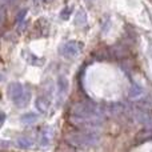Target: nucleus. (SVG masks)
<instances>
[{
  "instance_id": "obj_1",
  "label": "nucleus",
  "mask_w": 152,
  "mask_h": 152,
  "mask_svg": "<svg viewBox=\"0 0 152 152\" xmlns=\"http://www.w3.org/2000/svg\"><path fill=\"white\" fill-rule=\"evenodd\" d=\"M105 107L95 102H77L71 107L69 118H95L103 119L105 115Z\"/></svg>"
},
{
  "instance_id": "obj_2",
  "label": "nucleus",
  "mask_w": 152,
  "mask_h": 152,
  "mask_svg": "<svg viewBox=\"0 0 152 152\" xmlns=\"http://www.w3.org/2000/svg\"><path fill=\"white\" fill-rule=\"evenodd\" d=\"M69 143L75 147H92L99 143V135L94 131H80L69 134L67 137Z\"/></svg>"
},
{
  "instance_id": "obj_8",
  "label": "nucleus",
  "mask_w": 152,
  "mask_h": 152,
  "mask_svg": "<svg viewBox=\"0 0 152 152\" xmlns=\"http://www.w3.org/2000/svg\"><path fill=\"white\" fill-rule=\"evenodd\" d=\"M29 100H31V92H29V91H24V94L21 95L18 100H16L15 104L18 105V107H24V105H27L29 103Z\"/></svg>"
},
{
  "instance_id": "obj_12",
  "label": "nucleus",
  "mask_w": 152,
  "mask_h": 152,
  "mask_svg": "<svg viewBox=\"0 0 152 152\" xmlns=\"http://www.w3.org/2000/svg\"><path fill=\"white\" fill-rule=\"evenodd\" d=\"M86 23H87V16H86V13H84L83 11H79L77 15H76V19H75V24H76V26L83 27V26H86Z\"/></svg>"
},
{
  "instance_id": "obj_14",
  "label": "nucleus",
  "mask_w": 152,
  "mask_h": 152,
  "mask_svg": "<svg viewBox=\"0 0 152 152\" xmlns=\"http://www.w3.org/2000/svg\"><path fill=\"white\" fill-rule=\"evenodd\" d=\"M15 0H0V7H7V5H11Z\"/></svg>"
},
{
  "instance_id": "obj_6",
  "label": "nucleus",
  "mask_w": 152,
  "mask_h": 152,
  "mask_svg": "<svg viewBox=\"0 0 152 152\" xmlns=\"http://www.w3.org/2000/svg\"><path fill=\"white\" fill-rule=\"evenodd\" d=\"M51 102L47 96H40L36 99V108L40 111V112H47L50 110Z\"/></svg>"
},
{
  "instance_id": "obj_15",
  "label": "nucleus",
  "mask_w": 152,
  "mask_h": 152,
  "mask_svg": "<svg viewBox=\"0 0 152 152\" xmlns=\"http://www.w3.org/2000/svg\"><path fill=\"white\" fill-rule=\"evenodd\" d=\"M4 19H5V12H4V10H3L1 7H0V26L3 24V21H4Z\"/></svg>"
},
{
  "instance_id": "obj_9",
  "label": "nucleus",
  "mask_w": 152,
  "mask_h": 152,
  "mask_svg": "<svg viewBox=\"0 0 152 152\" xmlns=\"http://www.w3.org/2000/svg\"><path fill=\"white\" fill-rule=\"evenodd\" d=\"M20 120H21L23 124H34L35 121H37V115L34 113V112L24 113V115L20 118Z\"/></svg>"
},
{
  "instance_id": "obj_11",
  "label": "nucleus",
  "mask_w": 152,
  "mask_h": 152,
  "mask_svg": "<svg viewBox=\"0 0 152 152\" xmlns=\"http://www.w3.org/2000/svg\"><path fill=\"white\" fill-rule=\"evenodd\" d=\"M51 140V129L45 128L44 131L42 132V137H40V144L42 145H48Z\"/></svg>"
},
{
  "instance_id": "obj_5",
  "label": "nucleus",
  "mask_w": 152,
  "mask_h": 152,
  "mask_svg": "<svg viewBox=\"0 0 152 152\" xmlns=\"http://www.w3.org/2000/svg\"><path fill=\"white\" fill-rule=\"evenodd\" d=\"M68 92V80L66 76H59L58 79V95L63 99L66 94Z\"/></svg>"
},
{
  "instance_id": "obj_10",
  "label": "nucleus",
  "mask_w": 152,
  "mask_h": 152,
  "mask_svg": "<svg viewBox=\"0 0 152 152\" xmlns=\"http://www.w3.org/2000/svg\"><path fill=\"white\" fill-rule=\"evenodd\" d=\"M18 144L20 145L21 148H29V147H32V144H34V140H32L31 137L23 136L18 140Z\"/></svg>"
},
{
  "instance_id": "obj_13",
  "label": "nucleus",
  "mask_w": 152,
  "mask_h": 152,
  "mask_svg": "<svg viewBox=\"0 0 152 152\" xmlns=\"http://www.w3.org/2000/svg\"><path fill=\"white\" fill-rule=\"evenodd\" d=\"M71 12H72V8H69V7L64 8V10L61 11V18H63V19H68L69 15H71Z\"/></svg>"
},
{
  "instance_id": "obj_3",
  "label": "nucleus",
  "mask_w": 152,
  "mask_h": 152,
  "mask_svg": "<svg viewBox=\"0 0 152 152\" xmlns=\"http://www.w3.org/2000/svg\"><path fill=\"white\" fill-rule=\"evenodd\" d=\"M83 50V44L80 42H75V40H71V42L64 43L60 47V55L64 56L67 59H71L77 56L79 53Z\"/></svg>"
},
{
  "instance_id": "obj_4",
  "label": "nucleus",
  "mask_w": 152,
  "mask_h": 152,
  "mask_svg": "<svg viewBox=\"0 0 152 152\" xmlns=\"http://www.w3.org/2000/svg\"><path fill=\"white\" fill-rule=\"evenodd\" d=\"M24 91H26V89H24L23 84L19 83V81H13V83H11L10 86H8V96H10V99L12 100L13 103L24 94Z\"/></svg>"
},
{
  "instance_id": "obj_7",
  "label": "nucleus",
  "mask_w": 152,
  "mask_h": 152,
  "mask_svg": "<svg viewBox=\"0 0 152 152\" xmlns=\"http://www.w3.org/2000/svg\"><path fill=\"white\" fill-rule=\"evenodd\" d=\"M143 88L139 86V84H136V83H134L132 84V87H131V89H129V97L131 99H137V97H140L143 95Z\"/></svg>"
}]
</instances>
